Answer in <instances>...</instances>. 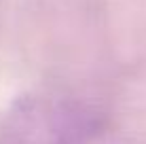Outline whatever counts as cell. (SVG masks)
<instances>
[{"label": "cell", "instance_id": "obj_1", "mask_svg": "<svg viewBox=\"0 0 146 144\" xmlns=\"http://www.w3.org/2000/svg\"><path fill=\"white\" fill-rule=\"evenodd\" d=\"M28 144H78L100 127L98 117L72 102H32L19 112Z\"/></svg>", "mask_w": 146, "mask_h": 144}]
</instances>
